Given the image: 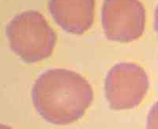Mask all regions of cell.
<instances>
[{
  "label": "cell",
  "instance_id": "1",
  "mask_svg": "<svg viewBox=\"0 0 158 129\" xmlns=\"http://www.w3.org/2000/svg\"><path fill=\"white\" fill-rule=\"evenodd\" d=\"M32 99L36 111L46 121L66 125L84 116L94 100V91L81 74L66 68H52L35 81Z\"/></svg>",
  "mask_w": 158,
  "mask_h": 129
},
{
  "label": "cell",
  "instance_id": "2",
  "mask_svg": "<svg viewBox=\"0 0 158 129\" xmlns=\"http://www.w3.org/2000/svg\"><path fill=\"white\" fill-rule=\"evenodd\" d=\"M11 50L26 63L41 61L52 55L57 36L44 17L37 11L17 15L6 26Z\"/></svg>",
  "mask_w": 158,
  "mask_h": 129
},
{
  "label": "cell",
  "instance_id": "3",
  "mask_svg": "<svg viewBox=\"0 0 158 129\" xmlns=\"http://www.w3.org/2000/svg\"><path fill=\"white\" fill-rule=\"evenodd\" d=\"M149 89L145 70L132 62L114 65L104 80V92L110 107L115 110L131 109L140 104Z\"/></svg>",
  "mask_w": 158,
  "mask_h": 129
},
{
  "label": "cell",
  "instance_id": "4",
  "mask_svg": "<svg viewBox=\"0 0 158 129\" xmlns=\"http://www.w3.org/2000/svg\"><path fill=\"white\" fill-rule=\"evenodd\" d=\"M146 10L138 0H104L102 25L108 40L129 43L142 35Z\"/></svg>",
  "mask_w": 158,
  "mask_h": 129
},
{
  "label": "cell",
  "instance_id": "5",
  "mask_svg": "<svg viewBox=\"0 0 158 129\" xmlns=\"http://www.w3.org/2000/svg\"><path fill=\"white\" fill-rule=\"evenodd\" d=\"M95 0H50L48 9L55 22L66 32L81 35L94 22Z\"/></svg>",
  "mask_w": 158,
  "mask_h": 129
},
{
  "label": "cell",
  "instance_id": "6",
  "mask_svg": "<svg viewBox=\"0 0 158 129\" xmlns=\"http://www.w3.org/2000/svg\"><path fill=\"white\" fill-rule=\"evenodd\" d=\"M146 129H158V102H156L149 111Z\"/></svg>",
  "mask_w": 158,
  "mask_h": 129
},
{
  "label": "cell",
  "instance_id": "7",
  "mask_svg": "<svg viewBox=\"0 0 158 129\" xmlns=\"http://www.w3.org/2000/svg\"><path fill=\"white\" fill-rule=\"evenodd\" d=\"M155 30L158 35V6L155 11Z\"/></svg>",
  "mask_w": 158,
  "mask_h": 129
},
{
  "label": "cell",
  "instance_id": "8",
  "mask_svg": "<svg viewBox=\"0 0 158 129\" xmlns=\"http://www.w3.org/2000/svg\"><path fill=\"white\" fill-rule=\"evenodd\" d=\"M0 129H14L10 126L5 125V124H0Z\"/></svg>",
  "mask_w": 158,
  "mask_h": 129
}]
</instances>
